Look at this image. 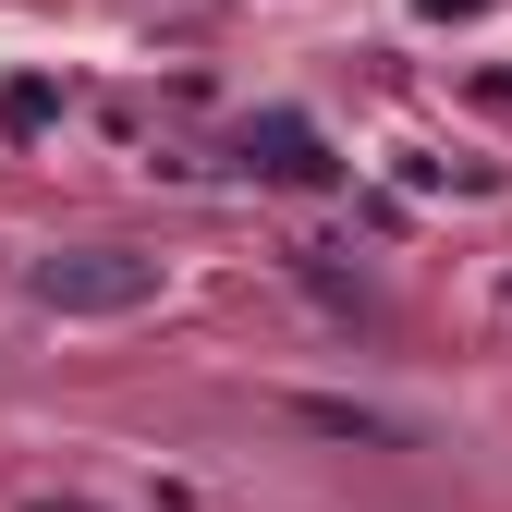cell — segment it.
I'll list each match as a JSON object with an SVG mask.
<instances>
[{
    "label": "cell",
    "mask_w": 512,
    "mask_h": 512,
    "mask_svg": "<svg viewBox=\"0 0 512 512\" xmlns=\"http://www.w3.org/2000/svg\"><path fill=\"white\" fill-rule=\"evenodd\" d=\"M25 293L49 317H135V305H159V256L147 244H61L25 269Z\"/></svg>",
    "instance_id": "6da1fadb"
},
{
    "label": "cell",
    "mask_w": 512,
    "mask_h": 512,
    "mask_svg": "<svg viewBox=\"0 0 512 512\" xmlns=\"http://www.w3.org/2000/svg\"><path fill=\"white\" fill-rule=\"evenodd\" d=\"M232 171H256V183H330L342 159H330V135H317L305 110H256L232 135Z\"/></svg>",
    "instance_id": "7a4b0ae2"
},
{
    "label": "cell",
    "mask_w": 512,
    "mask_h": 512,
    "mask_svg": "<svg viewBox=\"0 0 512 512\" xmlns=\"http://www.w3.org/2000/svg\"><path fill=\"white\" fill-rule=\"evenodd\" d=\"M25 512H98V500H25Z\"/></svg>",
    "instance_id": "3957f363"
}]
</instances>
